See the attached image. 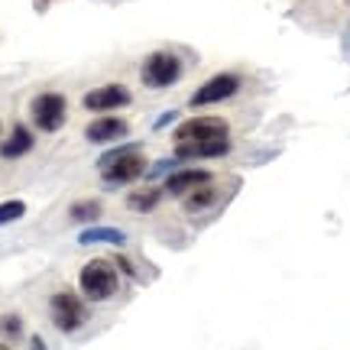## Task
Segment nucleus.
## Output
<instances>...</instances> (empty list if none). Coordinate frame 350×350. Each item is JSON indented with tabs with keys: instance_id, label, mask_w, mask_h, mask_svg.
I'll use <instances>...</instances> for the list:
<instances>
[{
	"instance_id": "obj_12",
	"label": "nucleus",
	"mask_w": 350,
	"mask_h": 350,
	"mask_svg": "<svg viewBox=\"0 0 350 350\" xmlns=\"http://www.w3.org/2000/svg\"><path fill=\"white\" fill-rule=\"evenodd\" d=\"M29 150H33V133L20 124L13 126V133L0 143V156H3V159H20V156H26Z\"/></svg>"
},
{
	"instance_id": "obj_3",
	"label": "nucleus",
	"mask_w": 350,
	"mask_h": 350,
	"mask_svg": "<svg viewBox=\"0 0 350 350\" xmlns=\"http://www.w3.org/2000/svg\"><path fill=\"white\" fill-rule=\"evenodd\" d=\"M29 117L39 130L46 133H55L65 126V117H68V100L59 94V91H46V94H36L33 104H29Z\"/></svg>"
},
{
	"instance_id": "obj_10",
	"label": "nucleus",
	"mask_w": 350,
	"mask_h": 350,
	"mask_svg": "<svg viewBox=\"0 0 350 350\" xmlns=\"http://www.w3.org/2000/svg\"><path fill=\"white\" fill-rule=\"evenodd\" d=\"M224 152H230V137L214 139V143H178L175 146L178 159H214V156H224Z\"/></svg>"
},
{
	"instance_id": "obj_11",
	"label": "nucleus",
	"mask_w": 350,
	"mask_h": 350,
	"mask_svg": "<svg viewBox=\"0 0 350 350\" xmlns=\"http://www.w3.org/2000/svg\"><path fill=\"white\" fill-rule=\"evenodd\" d=\"M204 182H211V172H204V169H182V172H175L172 178L165 182V191L185 198L188 191H195V188L204 185Z\"/></svg>"
},
{
	"instance_id": "obj_7",
	"label": "nucleus",
	"mask_w": 350,
	"mask_h": 350,
	"mask_svg": "<svg viewBox=\"0 0 350 350\" xmlns=\"http://www.w3.org/2000/svg\"><path fill=\"white\" fill-rule=\"evenodd\" d=\"M240 75H234V72H221V75L208 78L204 85L191 94V107H208V104H221V100L234 98L240 91Z\"/></svg>"
},
{
	"instance_id": "obj_18",
	"label": "nucleus",
	"mask_w": 350,
	"mask_h": 350,
	"mask_svg": "<svg viewBox=\"0 0 350 350\" xmlns=\"http://www.w3.org/2000/svg\"><path fill=\"white\" fill-rule=\"evenodd\" d=\"M20 331H23V318H20V314H3V318H0V334L20 338Z\"/></svg>"
},
{
	"instance_id": "obj_5",
	"label": "nucleus",
	"mask_w": 350,
	"mask_h": 350,
	"mask_svg": "<svg viewBox=\"0 0 350 350\" xmlns=\"http://www.w3.org/2000/svg\"><path fill=\"white\" fill-rule=\"evenodd\" d=\"M49 314H52V325L65 331V334H72L78 327L88 321V308L85 301L72 295V292H55L49 299Z\"/></svg>"
},
{
	"instance_id": "obj_6",
	"label": "nucleus",
	"mask_w": 350,
	"mask_h": 350,
	"mask_svg": "<svg viewBox=\"0 0 350 350\" xmlns=\"http://www.w3.org/2000/svg\"><path fill=\"white\" fill-rule=\"evenodd\" d=\"M227 137H230V126L221 117H191L175 126V143H214Z\"/></svg>"
},
{
	"instance_id": "obj_1",
	"label": "nucleus",
	"mask_w": 350,
	"mask_h": 350,
	"mask_svg": "<svg viewBox=\"0 0 350 350\" xmlns=\"http://www.w3.org/2000/svg\"><path fill=\"white\" fill-rule=\"evenodd\" d=\"M146 172V156L137 146H126V150H113L111 156H104L100 163V175L107 185H126V182H137L139 175Z\"/></svg>"
},
{
	"instance_id": "obj_15",
	"label": "nucleus",
	"mask_w": 350,
	"mask_h": 350,
	"mask_svg": "<svg viewBox=\"0 0 350 350\" xmlns=\"http://www.w3.org/2000/svg\"><path fill=\"white\" fill-rule=\"evenodd\" d=\"M100 211H104V204L98 198H88V201H75L72 208H68V217L72 221H98Z\"/></svg>"
},
{
	"instance_id": "obj_17",
	"label": "nucleus",
	"mask_w": 350,
	"mask_h": 350,
	"mask_svg": "<svg viewBox=\"0 0 350 350\" xmlns=\"http://www.w3.org/2000/svg\"><path fill=\"white\" fill-rule=\"evenodd\" d=\"M23 214H26L23 201H3V204H0V224H13V221H20Z\"/></svg>"
},
{
	"instance_id": "obj_13",
	"label": "nucleus",
	"mask_w": 350,
	"mask_h": 350,
	"mask_svg": "<svg viewBox=\"0 0 350 350\" xmlns=\"http://www.w3.org/2000/svg\"><path fill=\"white\" fill-rule=\"evenodd\" d=\"M217 198H221V191H217L211 182H204V185H198L195 191H188L185 195V211H191V214L208 211L211 204H217Z\"/></svg>"
},
{
	"instance_id": "obj_2",
	"label": "nucleus",
	"mask_w": 350,
	"mask_h": 350,
	"mask_svg": "<svg viewBox=\"0 0 350 350\" xmlns=\"http://www.w3.org/2000/svg\"><path fill=\"white\" fill-rule=\"evenodd\" d=\"M78 286L85 292L88 299L104 301L117 295V286H120V275H117V266L111 260H91L85 262V269L78 275Z\"/></svg>"
},
{
	"instance_id": "obj_8",
	"label": "nucleus",
	"mask_w": 350,
	"mask_h": 350,
	"mask_svg": "<svg viewBox=\"0 0 350 350\" xmlns=\"http://www.w3.org/2000/svg\"><path fill=\"white\" fill-rule=\"evenodd\" d=\"M130 104V88L126 85H100L94 91L85 94V107L94 113H111V111H120Z\"/></svg>"
},
{
	"instance_id": "obj_4",
	"label": "nucleus",
	"mask_w": 350,
	"mask_h": 350,
	"mask_svg": "<svg viewBox=\"0 0 350 350\" xmlns=\"http://www.w3.org/2000/svg\"><path fill=\"white\" fill-rule=\"evenodd\" d=\"M182 72H185V65H182L178 55H172V52H152V55H146L139 78H143L146 88H172L182 78Z\"/></svg>"
},
{
	"instance_id": "obj_14",
	"label": "nucleus",
	"mask_w": 350,
	"mask_h": 350,
	"mask_svg": "<svg viewBox=\"0 0 350 350\" xmlns=\"http://www.w3.org/2000/svg\"><path fill=\"white\" fill-rule=\"evenodd\" d=\"M159 188H137V191H130L126 195V204L133 208V211H139V214H146V211H152L156 204H159Z\"/></svg>"
},
{
	"instance_id": "obj_16",
	"label": "nucleus",
	"mask_w": 350,
	"mask_h": 350,
	"mask_svg": "<svg viewBox=\"0 0 350 350\" xmlns=\"http://www.w3.org/2000/svg\"><path fill=\"white\" fill-rule=\"evenodd\" d=\"M81 243H124V234L120 230H107V227H94V230L81 234Z\"/></svg>"
},
{
	"instance_id": "obj_9",
	"label": "nucleus",
	"mask_w": 350,
	"mask_h": 350,
	"mask_svg": "<svg viewBox=\"0 0 350 350\" xmlns=\"http://www.w3.org/2000/svg\"><path fill=\"white\" fill-rule=\"evenodd\" d=\"M126 133H130V124H126L124 117H94L85 126V137L91 143H111V139H120Z\"/></svg>"
}]
</instances>
